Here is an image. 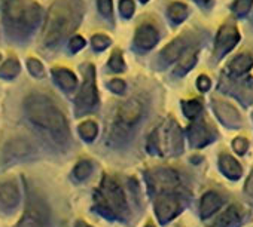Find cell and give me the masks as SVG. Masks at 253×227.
Segmentation results:
<instances>
[{
	"label": "cell",
	"mask_w": 253,
	"mask_h": 227,
	"mask_svg": "<svg viewBox=\"0 0 253 227\" xmlns=\"http://www.w3.org/2000/svg\"><path fill=\"white\" fill-rule=\"evenodd\" d=\"M146 227H154V226H152V224H148V226H146Z\"/></svg>",
	"instance_id": "d590c367"
},
{
	"label": "cell",
	"mask_w": 253,
	"mask_h": 227,
	"mask_svg": "<svg viewBox=\"0 0 253 227\" xmlns=\"http://www.w3.org/2000/svg\"><path fill=\"white\" fill-rule=\"evenodd\" d=\"M238 223H240V214H238L237 208L232 206L219 217L216 227H235Z\"/></svg>",
	"instance_id": "e0dca14e"
},
{
	"label": "cell",
	"mask_w": 253,
	"mask_h": 227,
	"mask_svg": "<svg viewBox=\"0 0 253 227\" xmlns=\"http://www.w3.org/2000/svg\"><path fill=\"white\" fill-rule=\"evenodd\" d=\"M201 111V104L198 101H188L183 104V113L188 118H195Z\"/></svg>",
	"instance_id": "cb8c5ba5"
},
{
	"label": "cell",
	"mask_w": 253,
	"mask_h": 227,
	"mask_svg": "<svg viewBox=\"0 0 253 227\" xmlns=\"http://www.w3.org/2000/svg\"><path fill=\"white\" fill-rule=\"evenodd\" d=\"M232 147H234V150L237 152V153H240V155H243L246 150H247V147H249V143H247V140L246 138H235L234 140V143H232Z\"/></svg>",
	"instance_id": "83f0119b"
},
{
	"label": "cell",
	"mask_w": 253,
	"mask_h": 227,
	"mask_svg": "<svg viewBox=\"0 0 253 227\" xmlns=\"http://www.w3.org/2000/svg\"><path fill=\"white\" fill-rule=\"evenodd\" d=\"M222 206V199L214 192H207L201 199V215L204 218H209L213 215L219 208Z\"/></svg>",
	"instance_id": "5bb4252c"
},
{
	"label": "cell",
	"mask_w": 253,
	"mask_h": 227,
	"mask_svg": "<svg viewBox=\"0 0 253 227\" xmlns=\"http://www.w3.org/2000/svg\"><path fill=\"white\" fill-rule=\"evenodd\" d=\"M26 119L54 143L66 144L70 140L69 122L57 102L42 92H32L23 101Z\"/></svg>",
	"instance_id": "6da1fadb"
},
{
	"label": "cell",
	"mask_w": 253,
	"mask_h": 227,
	"mask_svg": "<svg viewBox=\"0 0 253 227\" xmlns=\"http://www.w3.org/2000/svg\"><path fill=\"white\" fill-rule=\"evenodd\" d=\"M109 88H110L112 91H115V92H122V91H124V88H125V85H124V82H122V80L115 79V80H112V82L109 83Z\"/></svg>",
	"instance_id": "d6a6232c"
},
{
	"label": "cell",
	"mask_w": 253,
	"mask_h": 227,
	"mask_svg": "<svg viewBox=\"0 0 253 227\" xmlns=\"http://www.w3.org/2000/svg\"><path fill=\"white\" fill-rule=\"evenodd\" d=\"M98 134V128L92 121H85L79 125V135L85 141H92Z\"/></svg>",
	"instance_id": "ffe728a7"
},
{
	"label": "cell",
	"mask_w": 253,
	"mask_h": 227,
	"mask_svg": "<svg viewBox=\"0 0 253 227\" xmlns=\"http://www.w3.org/2000/svg\"><path fill=\"white\" fill-rule=\"evenodd\" d=\"M149 181L151 186L160 193V195H167L171 193L177 186H179V178L176 172L170 169H155L149 174Z\"/></svg>",
	"instance_id": "9c48e42d"
},
{
	"label": "cell",
	"mask_w": 253,
	"mask_h": 227,
	"mask_svg": "<svg viewBox=\"0 0 253 227\" xmlns=\"http://www.w3.org/2000/svg\"><path fill=\"white\" fill-rule=\"evenodd\" d=\"M75 227H91V226L86 224V223H84V221H78V223L75 224Z\"/></svg>",
	"instance_id": "e575fe53"
},
{
	"label": "cell",
	"mask_w": 253,
	"mask_h": 227,
	"mask_svg": "<svg viewBox=\"0 0 253 227\" xmlns=\"http://www.w3.org/2000/svg\"><path fill=\"white\" fill-rule=\"evenodd\" d=\"M84 73V83L82 88L76 97L75 101V111L76 115L81 116L84 113L89 111L94 108L97 104V89H95V74H94V67L86 65L82 68Z\"/></svg>",
	"instance_id": "5b68a950"
},
{
	"label": "cell",
	"mask_w": 253,
	"mask_h": 227,
	"mask_svg": "<svg viewBox=\"0 0 253 227\" xmlns=\"http://www.w3.org/2000/svg\"><path fill=\"white\" fill-rule=\"evenodd\" d=\"M98 8H100V12L103 15H109L110 14V0H98Z\"/></svg>",
	"instance_id": "4dcf8cb0"
},
{
	"label": "cell",
	"mask_w": 253,
	"mask_h": 227,
	"mask_svg": "<svg viewBox=\"0 0 253 227\" xmlns=\"http://www.w3.org/2000/svg\"><path fill=\"white\" fill-rule=\"evenodd\" d=\"M82 14V0H55L43 23L42 46L45 49L58 48L61 42L78 29Z\"/></svg>",
	"instance_id": "3957f363"
},
{
	"label": "cell",
	"mask_w": 253,
	"mask_h": 227,
	"mask_svg": "<svg viewBox=\"0 0 253 227\" xmlns=\"http://www.w3.org/2000/svg\"><path fill=\"white\" fill-rule=\"evenodd\" d=\"M91 172H92V163H91L89 161H86V159L79 161V162L75 165V168H73V177H75L78 181L86 180V178L91 175Z\"/></svg>",
	"instance_id": "d6986e66"
},
{
	"label": "cell",
	"mask_w": 253,
	"mask_h": 227,
	"mask_svg": "<svg viewBox=\"0 0 253 227\" xmlns=\"http://www.w3.org/2000/svg\"><path fill=\"white\" fill-rule=\"evenodd\" d=\"M84 46H85V40H84V37H81V36H73V37L70 39V42H69V49H70L72 54L79 52Z\"/></svg>",
	"instance_id": "484cf974"
},
{
	"label": "cell",
	"mask_w": 253,
	"mask_h": 227,
	"mask_svg": "<svg viewBox=\"0 0 253 227\" xmlns=\"http://www.w3.org/2000/svg\"><path fill=\"white\" fill-rule=\"evenodd\" d=\"M163 130H160L158 132H155L157 135V140L155 144L158 147V150L161 153H169L171 150H174L179 144V137L176 134V127L174 128H170V127H161Z\"/></svg>",
	"instance_id": "8fae6325"
},
{
	"label": "cell",
	"mask_w": 253,
	"mask_h": 227,
	"mask_svg": "<svg viewBox=\"0 0 253 227\" xmlns=\"http://www.w3.org/2000/svg\"><path fill=\"white\" fill-rule=\"evenodd\" d=\"M0 61H2V54H0Z\"/></svg>",
	"instance_id": "8d00e7d4"
},
{
	"label": "cell",
	"mask_w": 253,
	"mask_h": 227,
	"mask_svg": "<svg viewBox=\"0 0 253 227\" xmlns=\"http://www.w3.org/2000/svg\"><path fill=\"white\" fill-rule=\"evenodd\" d=\"M27 70H29V73L33 76V77H36V79H43L45 77V67H43V64L38 60V58H29L27 60Z\"/></svg>",
	"instance_id": "7402d4cb"
},
{
	"label": "cell",
	"mask_w": 253,
	"mask_h": 227,
	"mask_svg": "<svg viewBox=\"0 0 253 227\" xmlns=\"http://www.w3.org/2000/svg\"><path fill=\"white\" fill-rule=\"evenodd\" d=\"M180 51H182V45L179 46V42H173L166 51H164V55L169 61H173L176 60L179 55H180Z\"/></svg>",
	"instance_id": "d4e9b609"
},
{
	"label": "cell",
	"mask_w": 253,
	"mask_h": 227,
	"mask_svg": "<svg viewBox=\"0 0 253 227\" xmlns=\"http://www.w3.org/2000/svg\"><path fill=\"white\" fill-rule=\"evenodd\" d=\"M32 155V146L26 141V140H23V138H18V140H14L9 146H8V149L5 150V156H6V162L8 161H14V162H17V161H24L27 156H30Z\"/></svg>",
	"instance_id": "4fadbf2b"
},
{
	"label": "cell",
	"mask_w": 253,
	"mask_h": 227,
	"mask_svg": "<svg viewBox=\"0 0 253 227\" xmlns=\"http://www.w3.org/2000/svg\"><path fill=\"white\" fill-rule=\"evenodd\" d=\"M109 42H110V40H109L106 36H101V34L94 36V37H92V40H91L92 46H94L97 51H103V49L109 45Z\"/></svg>",
	"instance_id": "4316f807"
},
{
	"label": "cell",
	"mask_w": 253,
	"mask_h": 227,
	"mask_svg": "<svg viewBox=\"0 0 253 227\" xmlns=\"http://www.w3.org/2000/svg\"><path fill=\"white\" fill-rule=\"evenodd\" d=\"M197 85H198V89H200V91H207V89L210 88V80H209L207 76H200Z\"/></svg>",
	"instance_id": "1f68e13d"
},
{
	"label": "cell",
	"mask_w": 253,
	"mask_h": 227,
	"mask_svg": "<svg viewBox=\"0 0 253 227\" xmlns=\"http://www.w3.org/2000/svg\"><path fill=\"white\" fill-rule=\"evenodd\" d=\"M110 67H112V70H115V71H119V70H124V63H122V58L115 52L113 55H112V58H110Z\"/></svg>",
	"instance_id": "f546056e"
},
{
	"label": "cell",
	"mask_w": 253,
	"mask_h": 227,
	"mask_svg": "<svg viewBox=\"0 0 253 227\" xmlns=\"http://www.w3.org/2000/svg\"><path fill=\"white\" fill-rule=\"evenodd\" d=\"M155 209L160 221H169L173 217H176L180 211V200L173 196L171 193L167 195H160L157 202H155Z\"/></svg>",
	"instance_id": "30bf717a"
},
{
	"label": "cell",
	"mask_w": 253,
	"mask_h": 227,
	"mask_svg": "<svg viewBox=\"0 0 253 227\" xmlns=\"http://www.w3.org/2000/svg\"><path fill=\"white\" fill-rule=\"evenodd\" d=\"M219 166H220L222 172H223L226 177L232 178V180H237V178L241 175V172H243L241 165H240L232 156H229V155H222V156H220V159H219Z\"/></svg>",
	"instance_id": "9a60e30c"
},
{
	"label": "cell",
	"mask_w": 253,
	"mask_h": 227,
	"mask_svg": "<svg viewBox=\"0 0 253 227\" xmlns=\"http://www.w3.org/2000/svg\"><path fill=\"white\" fill-rule=\"evenodd\" d=\"M43 12L35 0H2V26L14 46H26L42 24Z\"/></svg>",
	"instance_id": "7a4b0ae2"
},
{
	"label": "cell",
	"mask_w": 253,
	"mask_h": 227,
	"mask_svg": "<svg viewBox=\"0 0 253 227\" xmlns=\"http://www.w3.org/2000/svg\"><path fill=\"white\" fill-rule=\"evenodd\" d=\"M143 115V104L137 98H131L119 105L116 113L115 130L118 132L128 131Z\"/></svg>",
	"instance_id": "8992f818"
},
{
	"label": "cell",
	"mask_w": 253,
	"mask_h": 227,
	"mask_svg": "<svg viewBox=\"0 0 253 227\" xmlns=\"http://www.w3.org/2000/svg\"><path fill=\"white\" fill-rule=\"evenodd\" d=\"M252 63H253V60H252L249 55H241V57H238V58H235V60L232 61L231 68H232L234 71L244 73V71H247V70L250 68Z\"/></svg>",
	"instance_id": "603a6c76"
},
{
	"label": "cell",
	"mask_w": 253,
	"mask_h": 227,
	"mask_svg": "<svg viewBox=\"0 0 253 227\" xmlns=\"http://www.w3.org/2000/svg\"><path fill=\"white\" fill-rule=\"evenodd\" d=\"M51 76H52L54 82H55L64 92H72V91L76 89L78 79H76L75 73L70 71L69 68L55 67V68L51 70Z\"/></svg>",
	"instance_id": "7c38bea8"
},
{
	"label": "cell",
	"mask_w": 253,
	"mask_h": 227,
	"mask_svg": "<svg viewBox=\"0 0 253 227\" xmlns=\"http://www.w3.org/2000/svg\"><path fill=\"white\" fill-rule=\"evenodd\" d=\"M21 202V189L15 178H8L0 183V209L14 212Z\"/></svg>",
	"instance_id": "52a82bcc"
},
{
	"label": "cell",
	"mask_w": 253,
	"mask_h": 227,
	"mask_svg": "<svg viewBox=\"0 0 253 227\" xmlns=\"http://www.w3.org/2000/svg\"><path fill=\"white\" fill-rule=\"evenodd\" d=\"M246 192H247L250 196H253V172L250 174V177H249V180H247V183H246Z\"/></svg>",
	"instance_id": "836d02e7"
},
{
	"label": "cell",
	"mask_w": 253,
	"mask_h": 227,
	"mask_svg": "<svg viewBox=\"0 0 253 227\" xmlns=\"http://www.w3.org/2000/svg\"><path fill=\"white\" fill-rule=\"evenodd\" d=\"M97 206L109 217H121L126 211V202L119 184L109 175L101 180L98 190L95 192Z\"/></svg>",
	"instance_id": "277c9868"
},
{
	"label": "cell",
	"mask_w": 253,
	"mask_h": 227,
	"mask_svg": "<svg viewBox=\"0 0 253 227\" xmlns=\"http://www.w3.org/2000/svg\"><path fill=\"white\" fill-rule=\"evenodd\" d=\"M17 227H48L46 209L36 199H29L26 211L23 212Z\"/></svg>",
	"instance_id": "ba28073f"
},
{
	"label": "cell",
	"mask_w": 253,
	"mask_h": 227,
	"mask_svg": "<svg viewBox=\"0 0 253 227\" xmlns=\"http://www.w3.org/2000/svg\"><path fill=\"white\" fill-rule=\"evenodd\" d=\"M157 40V34L152 29L145 27L143 32H139L137 34V45L143 46V48H151Z\"/></svg>",
	"instance_id": "44dd1931"
},
{
	"label": "cell",
	"mask_w": 253,
	"mask_h": 227,
	"mask_svg": "<svg viewBox=\"0 0 253 227\" xmlns=\"http://www.w3.org/2000/svg\"><path fill=\"white\" fill-rule=\"evenodd\" d=\"M189 135H191V143H192L194 146H197V147L204 146V144L209 141V138H210L209 131L206 130L204 125H195V127L191 130Z\"/></svg>",
	"instance_id": "ac0fdd59"
},
{
	"label": "cell",
	"mask_w": 253,
	"mask_h": 227,
	"mask_svg": "<svg viewBox=\"0 0 253 227\" xmlns=\"http://www.w3.org/2000/svg\"><path fill=\"white\" fill-rule=\"evenodd\" d=\"M195 63V52H192V51H189L183 58H182V61H180V65H179V68L182 67L183 70H188L192 64Z\"/></svg>",
	"instance_id": "f1b7e54d"
},
{
	"label": "cell",
	"mask_w": 253,
	"mask_h": 227,
	"mask_svg": "<svg viewBox=\"0 0 253 227\" xmlns=\"http://www.w3.org/2000/svg\"><path fill=\"white\" fill-rule=\"evenodd\" d=\"M21 73V63L18 58L11 57L2 65H0V79L3 80H14Z\"/></svg>",
	"instance_id": "2e32d148"
}]
</instances>
